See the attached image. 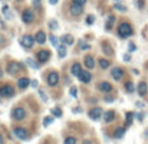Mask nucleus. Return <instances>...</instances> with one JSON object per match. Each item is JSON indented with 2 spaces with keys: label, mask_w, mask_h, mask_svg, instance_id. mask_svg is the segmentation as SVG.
<instances>
[{
  "label": "nucleus",
  "mask_w": 148,
  "mask_h": 144,
  "mask_svg": "<svg viewBox=\"0 0 148 144\" xmlns=\"http://www.w3.org/2000/svg\"><path fill=\"white\" fill-rule=\"evenodd\" d=\"M84 63H85V66H87V68H89V69L95 68V59H93L90 55L85 56V60H84Z\"/></svg>",
  "instance_id": "nucleus-18"
},
{
  "label": "nucleus",
  "mask_w": 148,
  "mask_h": 144,
  "mask_svg": "<svg viewBox=\"0 0 148 144\" xmlns=\"http://www.w3.org/2000/svg\"><path fill=\"white\" fill-rule=\"evenodd\" d=\"M17 85H18L20 89H26L29 85H30V80L28 77H21L18 81H17Z\"/></svg>",
  "instance_id": "nucleus-13"
},
{
  "label": "nucleus",
  "mask_w": 148,
  "mask_h": 144,
  "mask_svg": "<svg viewBox=\"0 0 148 144\" xmlns=\"http://www.w3.org/2000/svg\"><path fill=\"white\" fill-rule=\"evenodd\" d=\"M50 42L53 43V46H58V38L55 36H53V34L50 36Z\"/></svg>",
  "instance_id": "nucleus-32"
},
{
  "label": "nucleus",
  "mask_w": 148,
  "mask_h": 144,
  "mask_svg": "<svg viewBox=\"0 0 148 144\" xmlns=\"http://www.w3.org/2000/svg\"><path fill=\"white\" fill-rule=\"evenodd\" d=\"M50 28H51V29H56V28H58V25H56V21H51Z\"/></svg>",
  "instance_id": "nucleus-39"
},
{
  "label": "nucleus",
  "mask_w": 148,
  "mask_h": 144,
  "mask_svg": "<svg viewBox=\"0 0 148 144\" xmlns=\"http://www.w3.org/2000/svg\"><path fill=\"white\" fill-rule=\"evenodd\" d=\"M53 122V117H46L45 121H43V125L45 126H49V123Z\"/></svg>",
  "instance_id": "nucleus-34"
},
{
  "label": "nucleus",
  "mask_w": 148,
  "mask_h": 144,
  "mask_svg": "<svg viewBox=\"0 0 148 144\" xmlns=\"http://www.w3.org/2000/svg\"><path fill=\"white\" fill-rule=\"evenodd\" d=\"M143 117H144V115H143V114H139V115H138V118H139V121H143Z\"/></svg>",
  "instance_id": "nucleus-48"
},
{
  "label": "nucleus",
  "mask_w": 148,
  "mask_h": 144,
  "mask_svg": "<svg viewBox=\"0 0 148 144\" xmlns=\"http://www.w3.org/2000/svg\"><path fill=\"white\" fill-rule=\"evenodd\" d=\"M14 94V89L13 86L11 85H4L0 88V96H3V97H12Z\"/></svg>",
  "instance_id": "nucleus-4"
},
{
  "label": "nucleus",
  "mask_w": 148,
  "mask_h": 144,
  "mask_svg": "<svg viewBox=\"0 0 148 144\" xmlns=\"http://www.w3.org/2000/svg\"><path fill=\"white\" fill-rule=\"evenodd\" d=\"M70 12H71V14H73V16H79V14L83 13V5L72 1V4L70 5Z\"/></svg>",
  "instance_id": "nucleus-7"
},
{
  "label": "nucleus",
  "mask_w": 148,
  "mask_h": 144,
  "mask_svg": "<svg viewBox=\"0 0 148 144\" xmlns=\"http://www.w3.org/2000/svg\"><path fill=\"white\" fill-rule=\"evenodd\" d=\"M114 21H115V17H114V16H110L109 20H108L106 29H112V26H113V24H114Z\"/></svg>",
  "instance_id": "nucleus-28"
},
{
  "label": "nucleus",
  "mask_w": 148,
  "mask_h": 144,
  "mask_svg": "<svg viewBox=\"0 0 148 144\" xmlns=\"http://www.w3.org/2000/svg\"><path fill=\"white\" fill-rule=\"evenodd\" d=\"M56 3H58V0H50V4H53V5L56 4Z\"/></svg>",
  "instance_id": "nucleus-45"
},
{
  "label": "nucleus",
  "mask_w": 148,
  "mask_h": 144,
  "mask_svg": "<svg viewBox=\"0 0 148 144\" xmlns=\"http://www.w3.org/2000/svg\"><path fill=\"white\" fill-rule=\"evenodd\" d=\"M64 144H76V139L73 136H67L64 139Z\"/></svg>",
  "instance_id": "nucleus-27"
},
{
  "label": "nucleus",
  "mask_w": 148,
  "mask_h": 144,
  "mask_svg": "<svg viewBox=\"0 0 148 144\" xmlns=\"http://www.w3.org/2000/svg\"><path fill=\"white\" fill-rule=\"evenodd\" d=\"M125 132H126V128H125V127H119L117 131H115L114 136H115L117 139H121V138L123 136V134H125Z\"/></svg>",
  "instance_id": "nucleus-22"
},
{
  "label": "nucleus",
  "mask_w": 148,
  "mask_h": 144,
  "mask_svg": "<svg viewBox=\"0 0 148 144\" xmlns=\"http://www.w3.org/2000/svg\"><path fill=\"white\" fill-rule=\"evenodd\" d=\"M71 73H72L73 76H79L81 73V66L79 63H75L72 66V68H71Z\"/></svg>",
  "instance_id": "nucleus-20"
},
{
  "label": "nucleus",
  "mask_w": 148,
  "mask_h": 144,
  "mask_svg": "<svg viewBox=\"0 0 148 144\" xmlns=\"http://www.w3.org/2000/svg\"><path fill=\"white\" fill-rule=\"evenodd\" d=\"M109 62H108V60H105V59H100V66H101V68H103V69H105V68H108V67H109Z\"/></svg>",
  "instance_id": "nucleus-29"
},
{
  "label": "nucleus",
  "mask_w": 148,
  "mask_h": 144,
  "mask_svg": "<svg viewBox=\"0 0 148 144\" xmlns=\"http://www.w3.org/2000/svg\"><path fill=\"white\" fill-rule=\"evenodd\" d=\"M13 134L16 135V138L21 139V140H28L29 139V132L24 127H14Z\"/></svg>",
  "instance_id": "nucleus-3"
},
{
  "label": "nucleus",
  "mask_w": 148,
  "mask_h": 144,
  "mask_svg": "<svg viewBox=\"0 0 148 144\" xmlns=\"http://www.w3.org/2000/svg\"><path fill=\"white\" fill-rule=\"evenodd\" d=\"M33 20H34L33 12H32L30 9H25V11L23 12V21L25 22V24H30V22H33Z\"/></svg>",
  "instance_id": "nucleus-9"
},
{
  "label": "nucleus",
  "mask_w": 148,
  "mask_h": 144,
  "mask_svg": "<svg viewBox=\"0 0 148 144\" xmlns=\"http://www.w3.org/2000/svg\"><path fill=\"white\" fill-rule=\"evenodd\" d=\"M33 1H34V4H36V5H38V4H39V1H41V0H33Z\"/></svg>",
  "instance_id": "nucleus-49"
},
{
  "label": "nucleus",
  "mask_w": 148,
  "mask_h": 144,
  "mask_svg": "<svg viewBox=\"0 0 148 144\" xmlns=\"http://www.w3.org/2000/svg\"><path fill=\"white\" fill-rule=\"evenodd\" d=\"M98 88H100L102 92H110L113 89V86H112V84H110V83H108V81H103V83H101L100 85H98Z\"/></svg>",
  "instance_id": "nucleus-19"
},
{
  "label": "nucleus",
  "mask_w": 148,
  "mask_h": 144,
  "mask_svg": "<svg viewBox=\"0 0 148 144\" xmlns=\"http://www.w3.org/2000/svg\"><path fill=\"white\" fill-rule=\"evenodd\" d=\"M114 8H115V9H118V11H126V7L121 5V4H115Z\"/></svg>",
  "instance_id": "nucleus-36"
},
{
  "label": "nucleus",
  "mask_w": 148,
  "mask_h": 144,
  "mask_svg": "<svg viewBox=\"0 0 148 144\" xmlns=\"http://www.w3.org/2000/svg\"><path fill=\"white\" fill-rule=\"evenodd\" d=\"M130 50H135V45L132 43V42L130 43Z\"/></svg>",
  "instance_id": "nucleus-42"
},
{
  "label": "nucleus",
  "mask_w": 148,
  "mask_h": 144,
  "mask_svg": "<svg viewBox=\"0 0 148 144\" xmlns=\"http://www.w3.org/2000/svg\"><path fill=\"white\" fill-rule=\"evenodd\" d=\"M58 53H59L60 58H64L66 54H67V49H66L64 46H58Z\"/></svg>",
  "instance_id": "nucleus-24"
},
{
  "label": "nucleus",
  "mask_w": 148,
  "mask_h": 144,
  "mask_svg": "<svg viewBox=\"0 0 148 144\" xmlns=\"http://www.w3.org/2000/svg\"><path fill=\"white\" fill-rule=\"evenodd\" d=\"M47 83L50 86H55L56 84L59 83V76L56 72H51L50 75L47 76Z\"/></svg>",
  "instance_id": "nucleus-10"
},
{
  "label": "nucleus",
  "mask_w": 148,
  "mask_h": 144,
  "mask_svg": "<svg viewBox=\"0 0 148 144\" xmlns=\"http://www.w3.org/2000/svg\"><path fill=\"white\" fill-rule=\"evenodd\" d=\"M105 100H106L108 102H112V101H113V97H105Z\"/></svg>",
  "instance_id": "nucleus-43"
},
{
  "label": "nucleus",
  "mask_w": 148,
  "mask_h": 144,
  "mask_svg": "<svg viewBox=\"0 0 148 144\" xmlns=\"http://www.w3.org/2000/svg\"><path fill=\"white\" fill-rule=\"evenodd\" d=\"M36 42L37 43H39V45H42V43H45L46 42V34L43 33V32H38V33L36 34Z\"/></svg>",
  "instance_id": "nucleus-16"
},
{
  "label": "nucleus",
  "mask_w": 148,
  "mask_h": 144,
  "mask_svg": "<svg viewBox=\"0 0 148 144\" xmlns=\"http://www.w3.org/2000/svg\"><path fill=\"white\" fill-rule=\"evenodd\" d=\"M4 143V140H3V136L0 135V144H3Z\"/></svg>",
  "instance_id": "nucleus-50"
},
{
  "label": "nucleus",
  "mask_w": 148,
  "mask_h": 144,
  "mask_svg": "<svg viewBox=\"0 0 148 144\" xmlns=\"http://www.w3.org/2000/svg\"><path fill=\"white\" fill-rule=\"evenodd\" d=\"M70 93H71V96H72V97H76V96H77V89H76L75 86H72V88L70 89Z\"/></svg>",
  "instance_id": "nucleus-35"
},
{
  "label": "nucleus",
  "mask_w": 148,
  "mask_h": 144,
  "mask_svg": "<svg viewBox=\"0 0 148 144\" xmlns=\"http://www.w3.org/2000/svg\"><path fill=\"white\" fill-rule=\"evenodd\" d=\"M80 47L81 49H84V50H88V49H89V45H84L83 42L80 41Z\"/></svg>",
  "instance_id": "nucleus-37"
},
{
  "label": "nucleus",
  "mask_w": 148,
  "mask_h": 144,
  "mask_svg": "<svg viewBox=\"0 0 148 144\" xmlns=\"http://www.w3.org/2000/svg\"><path fill=\"white\" fill-rule=\"evenodd\" d=\"M138 3H139V7L142 8V7H143V0H138Z\"/></svg>",
  "instance_id": "nucleus-46"
},
{
  "label": "nucleus",
  "mask_w": 148,
  "mask_h": 144,
  "mask_svg": "<svg viewBox=\"0 0 148 144\" xmlns=\"http://www.w3.org/2000/svg\"><path fill=\"white\" fill-rule=\"evenodd\" d=\"M26 63H28L29 66H30L32 68H34V69H37V68H38V64H37L34 60H32V59H26Z\"/></svg>",
  "instance_id": "nucleus-30"
},
{
  "label": "nucleus",
  "mask_w": 148,
  "mask_h": 144,
  "mask_svg": "<svg viewBox=\"0 0 148 144\" xmlns=\"http://www.w3.org/2000/svg\"><path fill=\"white\" fill-rule=\"evenodd\" d=\"M83 144H92V141H90V140H84Z\"/></svg>",
  "instance_id": "nucleus-44"
},
{
  "label": "nucleus",
  "mask_w": 148,
  "mask_h": 144,
  "mask_svg": "<svg viewBox=\"0 0 148 144\" xmlns=\"http://www.w3.org/2000/svg\"><path fill=\"white\" fill-rule=\"evenodd\" d=\"M93 22H95V16H92V14H89V16L87 17V24H88V25H92Z\"/></svg>",
  "instance_id": "nucleus-33"
},
{
  "label": "nucleus",
  "mask_w": 148,
  "mask_h": 144,
  "mask_svg": "<svg viewBox=\"0 0 148 144\" xmlns=\"http://www.w3.org/2000/svg\"><path fill=\"white\" fill-rule=\"evenodd\" d=\"M39 94H41V97L43 98V101H47V98H46V96H45V93H43V91H39Z\"/></svg>",
  "instance_id": "nucleus-40"
},
{
  "label": "nucleus",
  "mask_w": 148,
  "mask_h": 144,
  "mask_svg": "<svg viewBox=\"0 0 148 144\" xmlns=\"http://www.w3.org/2000/svg\"><path fill=\"white\" fill-rule=\"evenodd\" d=\"M37 84H38V83H37V80H33V81H32V86H34V88L37 86Z\"/></svg>",
  "instance_id": "nucleus-41"
},
{
  "label": "nucleus",
  "mask_w": 148,
  "mask_h": 144,
  "mask_svg": "<svg viewBox=\"0 0 148 144\" xmlns=\"http://www.w3.org/2000/svg\"><path fill=\"white\" fill-rule=\"evenodd\" d=\"M72 1H73V3H77V4H81V5H84L87 0H72Z\"/></svg>",
  "instance_id": "nucleus-38"
},
{
  "label": "nucleus",
  "mask_w": 148,
  "mask_h": 144,
  "mask_svg": "<svg viewBox=\"0 0 148 144\" xmlns=\"http://www.w3.org/2000/svg\"><path fill=\"white\" fill-rule=\"evenodd\" d=\"M132 28L130 24H127V22H123V24H121L119 26H118V34H119V37H122V38H129V37L132 36Z\"/></svg>",
  "instance_id": "nucleus-1"
},
{
  "label": "nucleus",
  "mask_w": 148,
  "mask_h": 144,
  "mask_svg": "<svg viewBox=\"0 0 148 144\" xmlns=\"http://www.w3.org/2000/svg\"><path fill=\"white\" fill-rule=\"evenodd\" d=\"M102 49H103V51H105V54H106V55H113V49H112V47H110L108 43L103 45Z\"/></svg>",
  "instance_id": "nucleus-25"
},
{
  "label": "nucleus",
  "mask_w": 148,
  "mask_h": 144,
  "mask_svg": "<svg viewBox=\"0 0 148 144\" xmlns=\"http://www.w3.org/2000/svg\"><path fill=\"white\" fill-rule=\"evenodd\" d=\"M123 75H125V72H123V69L119 68V67H115V68L112 69V76L114 80H121Z\"/></svg>",
  "instance_id": "nucleus-12"
},
{
  "label": "nucleus",
  "mask_w": 148,
  "mask_h": 144,
  "mask_svg": "<svg viewBox=\"0 0 148 144\" xmlns=\"http://www.w3.org/2000/svg\"><path fill=\"white\" fill-rule=\"evenodd\" d=\"M136 105H138V106H139V108H143V104H142V102H138V104H136Z\"/></svg>",
  "instance_id": "nucleus-51"
},
{
  "label": "nucleus",
  "mask_w": 148,
  "mask_h": 144,
  "mask_svg": "<svg viewBox=\"0 0 148 144\" xmlns=\"http://www.w3.org/2000/svg\"><path fill=\"white\" fill-rule=\"evenodd\" d=\"M123 59H125V60H130V55H125Z\"/></svg>",
  "instance_id": "nucleus-47"
},
{
  "label": "nucleus",
  "mask_w": 148,
  "mask_h": 144,
  "mask_svg": "<svg viewBox=\"0 0 148 144\" xmlns=\"http://www.w3.org/2000/svg\"><path fill=\"white\" fill-rule=\"evenodd\" d=\"M88 114H89L90 119L97 121V119H100V117H102V110H101L100 108H95V109H90Z\"/></svg>",
  "instance_id": "nucleus-11"
},
{
  "label": "nucleus",
  "mask_w": 148,
  "mask_h": 144,
  "mask_svg": "<svg viewBox=\"0 0 148 144\" xmlns=\"http://www.w3.org/2000/svg\"><path fill=\"white\" fill-rule=\"evenodd\" d=\"M12 117H13L14 121H23V119L26 117L25 109L21 108V106H18V108H14L13 111H12Z\"/></svg>",
  "instance_id": "nucleus-2"
},
{
  "label": "nucleus",
  "mask_w": 148,
  "mask_h": 144,
  "mask_svg": "<svg viewBox=\"0 0 148 144\" xmlns=\"http://www.w3.org/2000/svg\"><path fill=\"white\" fill-rule=\"evenodd\" d=\"M79 80L81 81V83H89L90 79H92V75H90L89 72H83L81 71V73L77 76Z\"/></svg>",
  "instance_id": "nucleus-14"
},
{
  "label": "nucleus",
  "mask_w": 148,
  "mask_h": 144,
  "mask_svg": "<svg viewBox=\"0 0 148 144\" xmlns=\"http://www.w3.org/2000/svg\"><path fill=\"white\" fill-rule=\"evenodd\" d=\"M125 88H126V91L130 92V93H132V92L135 91V86H134V84H132L131 81H129V83H126V84H125Z\"/></svg>",
  "instance_id": "nucleus-26"
},
{
  "label": "nucleus",
  "mask_w": 148,
  "mask_h": 144,
  "mask_svg": "<svg viewBox=\"0 0 148 144\" xmlns=\"http://www.w3.org/2000/svg\"><path fill=\"white\" fill-rule=\"evenodd\" d=\"M7 71H8V73H11V75H16V73H18V72L21 71V64L16 63V62H12V63L8 64Z\"/></svg>",
  "instance_id": "nucleus-6"
},
{
  "label": "nucleus",
  "mask_w": 148,
  "mask_h": 144,
  "mask_svg": "<svg viewBox=\"0 0 148 144\" xmlns=\"http://www.w3.org/2000/svg\"><path fill=\"white\" fill-rule=\"evenodd\" d=\"M132 117H134V113H131V111L126 114V126H130L132 123Z\"/></svg>",
  "instance_id": "nucleus-23"
},
{
  "label": "nucleus",
  "mask_w": 148,
  "mask_h": 144,
  "mask_svg": "<svg viewBox=\"0 0 148 144\" xmlns=\"http://www.w3.org/2000/svg\"><path fill=\"white\" fill-rule=\"evenodd\" d=\"M62 42L66 45H73V37L71 34H64L62 37Z\"/></svg>",
  "instance_id": "nucleus-21"
},
{
  "label": "nucleus",
  "mask_w": 148,
  "mask_h": 144,
  "mask_svg": "<svg viewBox=\"0 0 148 144\" xmlns=\"http://www.w3.org/2000/svg\"><path fill=\"white\" fill-rule=\"evenodd\" d=\"M103 119H105V122H108V123L113 122V121L115 119V113L113 110L106 111V113H105V115H103Z\"/></svg>",
  "instance_id": "nucleus-15"
},
{
  "label": "nucleus",
  "mask_w": 148,
  "mask_h": 144,
  "mask_svg": "<svg viewBox=\"0 0 148 144\" xmlns=\"http://www.w3.org/2000/svg\"><path fill=\"white\" fill-rule=\"evenodd\" d=\"M34 41H36V38H33L32 36H24L23 38H21V45H23L25 49H30V47H33L34 45Z\"/></svg>",
  "instance_id": "nucleus-5"
},
{
  "label": "nucleus",
  "mask_w": 148,
  "mask_h": 144,
  "mask_svg": "<svg viewBox=\"0 0 148 144\" xmlns=\"http://www.w3.org/2000/svg\"><path fill=\"white\" fill-rule=\"evenodd\" d=\"M51 113H53L54 117H62V111H60V109H59V108L53 109V110H51Z\"/></svg>",
  "instance_id": "nucleus-31"
},
{
  "label": "nucleus",
  "mask_w": 148,
  "mask_h": 144,
  "mask_svg": "<svg viewBox=\"0 0 148 144\" xmlns=\"http://www.w3.org/2000/svg\"><path fill=\"white\" fill-rule=\"evenodd\" d=\"M37 58H38L39 63H46V62L50 59V51L47 50H41L37 54Z\"/></svg>",
  "instance_id": "nucleus-8"
},
{
  "label": "nucleus",
  "mask_w": 148,
  "mask_h": 144,
  "mask_svg": "<svg viewBox=\"0 0 148 144\" xmlns=\"http://www.w3.org/2000/svg\"><path fill=\"white\" fill-rule=\"evenodd\" d=\"M147 89H148V86H147V83H144V81H142V83L138 85V93L140 94V96H144L145 93H147Z\"/></svg>",
  "instance_id": "nucleus-17"
}]
</instances>
